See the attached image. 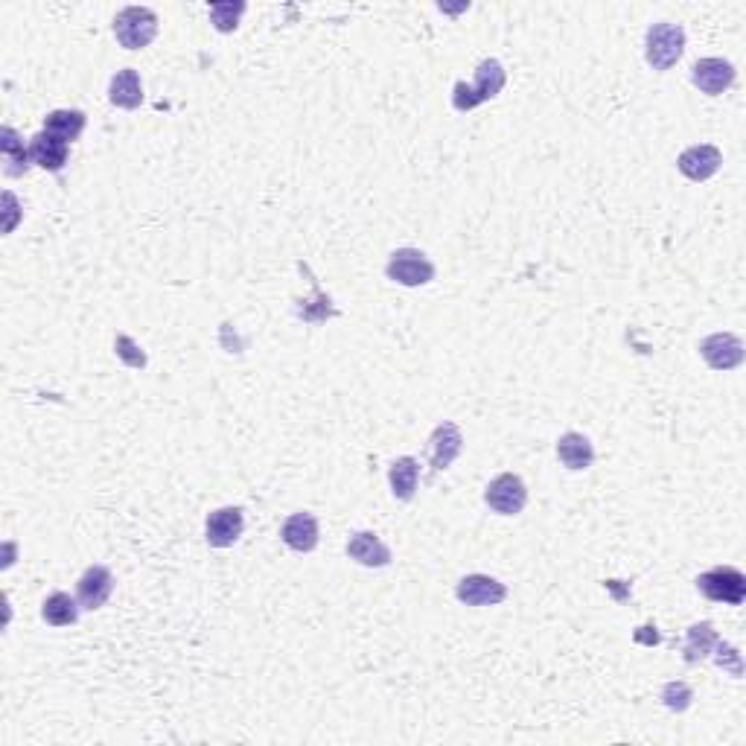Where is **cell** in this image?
Returning <instances> with one entry per match:
<instances>
[{"instance_id":"1","label":"cell","mask_w":746,"mask_h":746,"mask_svg":"<svg viewBox=\"0 0 746 746\" xmlns=\"http://www.w3.org/2000/svg\"><path fill=\"white\" fill-rule=\"evenodd\" d=\"M505 82H508V73H505V68H502V62H496V59H484V62L478 65V70H475L473 85H467V82H455L452 105H455L458 111H473L475 105H481V102L499 97V94H502V88H505Z\"/></svg>"},{"instance_id":"2","label":"cell","mask_w":746,"mask_h":746,"mask_svg":"<svg viewBox=\"0 0 746 746\" xmlns=\"http://www.w3.org/2000/svg\"><path fill=\"white\" fill-rule=\"evenodd\" d=\"M685 53V30L679 24H653L645 38L647 65L659 73L671 70Z\"/></svg>"},{"instance_id":"3","label":"cell","mask_w":746,"mask_h":746,"mask_svg":"<svg viewBox=\"0 0 746 746\" xmlns=\"http://www.w3.org/2000/svg\"><path fill=\"white\" fill-rule=\"evenodd\" d=\"M114 35L126 50H143L158 35V15L146 6H126L114 18Z\"/></svg>"},{"instance_id":"4","label":"cell","mask_w":746,"mask_h":746,"mask_svg":"<svg viewBox=\"0 0 746 746\" xmlns=\"http://www.w3.org/2000/svg\"><path fill=\"white\" fill-rule=\"evenodd\" d=\"M697 589L709 601H723L732 607H741L746 601V577L732 566H717L697 577Z\"/></svg>"},{"instance_id":"5","label":"cell","mask_w":746,"mask_h":746,"mask_svg":"<svg viewBox=\"0 0 746 746\" xmlns=\"http://www.w3.org/2000/svg\"><path fill=\"white\" fill-rule=\"evenodd\" d=\"M385 274H388V280L414 289V286H426V283L435 280V266H432V260L423 251H417V248H400V251L391 254V260L385 266Z\"/></svg>"},{"instance_id":"6","label":"cell","mask_w":746,"mask_h":746,"mask_svg":"<svg viewBox=\"0 0 746 746\" xmlns=\"http://www.w3.org/2000/svg\"><path fill=\"white\" fill-rule=\"evenodd\" d=\"M484 502L496 510V513H502V516H516V513H522L525 505H528V490H525V481L513 473L496 475V478L487 484Z\"/></svg>"},{"instance_id":"7","label":"cell","mask_w":746,"mask_h":746,"mask_svg":"<svg viewBox=\"0 0 746 746\" xmlns=\"http://www.w3.org/2000/svg\"><path fill=\"white\" fill-rule=\"evenodd\" d=\"M700 353L714 371H732L744 362V341L732 333H714L700 341Z\"/></svg>"},{"instance_id":"8","label":"cell","mask_w":746,"mask_h":746,"mask_svg":"<svg viewBox=\"0 0 746 746\" xmlns=\"http://www.w3.org/2000/svg\"><path fill=\"white\" fill-rule=\"evenodd\" d=\"M458 601L467 604V607H493V604H502L508 598V589L505 583H499L496 577L490 575H467L458 589H455Z\"/></svg>"},{"instance_id":"9","label":"cell","mask_w":746,"mask_h":746,"mask_svg":"<svg viewBox=\"0 0 746 746\" xmlns=\"http://www.w3.org/2000/svg\"><path fill=\"white\" fill-rule=\"evenodd\" d=\"M720 164H723V155L712 143H697V146L685 149L677 161L679 172L691 181H709L714 172L720 170Z\"/></svg>"},{"instance_id":"10","label":"cell","mask_w":746,"mask_h":746,"mask_svg":"<svg viewBox=\"0 0 746 746\" xmlns=\"http://www.w3.org/2000/svg\"><path fill=\"white\" fill-rule=\"evenodd\" d=\"M111 592H114V577L105 566L85 569V575L79 577V583H76V601L85 610H100L102 604L111 598Z\"/></svg>"},{"instance_id":"11","label":"cell","mask_w":746,"mask_h":746,"mask_svg":"<svg viewBox=\"0 0 746 746\" xmlns=\"http://www.w3.org/2000/svg\"><path fill=\"white\" fill-rule=\"evenodd\" d=\"M245 516L242 508H219L207 516V543L213 548H228L242 537Z\"/></svg>"},{"instance_id":"12","label":"cell","mask_w":746,"mask_h":746,"mask_svg":"<svg viewBox=\"0 0 746 746\" xmlns=\"http://www.w3.org/2000/svg\"><path fill=\"white\" fill-rule=\"evenodd\" d=\"M691 82H694L703 94L720 97V94L735 82V68H732L729 62H723V59H700V62H694V68H691Z\"/></svg>"},{"instance_id":"13","label":"cell","mask_w":746,"mask_h":746,"mask_svg":"<svg viewBox=\"0 0 746 746\" xmlns=\"http://www.w3.org/2000/svg\"><path fill=\"white\" fill-rule=\"evenodd\" d=\"M70 155V143L62 137L50 135V132H38L30 143V161L38 164L41 170L59 172L65 170Z\"/></svg>"},{"instance_id":"14","label":"cell","mask_w":746,"mask_h":746,"mask_svg":"<svg viewBox=\"0 0 746 746\" xmlns=\"http://www.w3.org/2000/svg\"><path fill=\"white\" fill-rule=\"evenodd\" d=\"M464 449V435L455 423H441L429 438V458L435 470H446Z\"/></svg>"},{"instance_id":"15","label":"cell","mask_w":746,"mask_h":746,"mask_svg":"<svg viewBox=\"0 0 746 746\" xmlns=\"http://www.w3.org/2000/svg\"><path fill=\"white\" fill-rule=\"evenodd\" d=\"M280 537L283 543L289 545L292 551H312L318 545V519L312 513H292L283 528H280Z\"/></svg>"},{"instance_id":"16","label":"cell","mask_w":746,"mask_h":746,"mask_svg":"<svg viewBox=\"0 0 746 746\" xmlns=\"http://www.w3.org/2000/svg\"><path fill=\"white\" fill-rule=\"evenodd\" d=\"M347 554H350L356 563L368 566V569H382V566L391 563V548L382 543L376 534H371V531L353 534L350 543H347Z\"/></svg>"},{"instance_id":"17","label":"cell","mask_w":746,"mask_h":746,"mask_svg":"<svg viewBox=\"0 0 746 746\" xmlns=\"http://www.w3.org/2000/svg\"><path fill=\"white\" fill-rule=\"evenodd\" d=\"M557 458H560L563 467L580 473V470H589V467H592V461H595V446H592V441H589L586 435L569 432V435H563V438L557 441Z\"/></svg>"},{"instance_id":"18","label":"cell","mask_w":746,"mask_h":746,"mask_svg":"<svg viewBox=\"0 0 746 746\" xmlns=\"http://www.w3.org/2000/svg\"><path fill=\"white\" fill-rule=\"evenodd\" d=\"M108 100L117 108H137L143 102V82H140V73L132 68L117 70L111 76V85H108Z\"/></svg>"},{"instance_id":"19","label":"cell","mask_w":746,"mask_h":746,"mask_svg":"<svg viewBox=\"0 0 746 746\" xmlns=\"http://www.w3.org/2000/svg\"><path fill=\"white\" fill-rule=\"evenodd\" d=\"M388 481H391L394 499H400V502L414 499L417 481H420V467H417V461H414V458H397V461L391 464V470H388Z\"/></svg>"},{"instance_id":"20","label":"cell","mask_w":746,"mask_h":746,"mask_svg":"<svg viewBox=\"0 0 746 746\" xmlns=\"http://www.w3.org/2000/svg\"><path fill=\"white\" fill-rule=\"evenodd\" d=\"M44 132H50V135L62 137V140H79V135L85 132V114L82 111H70V108H59V111H50L47 117H44Z\"/></svg>"},{"instance_id":"21","label":"cell","mask_w":746,"mask_h":746,"mask_svg":"<svg viewBox=\"0 0 746 746\" xmlns=\"http://www.w3.org/2000/svg\"><path fill=\"white\" fill-rule=\"evenodd\" d=\"M41 618H44L50 627H70V624H76V618H79V607H76V601L70 598L68 592H53V595L44 601V607H41Z\"/></svg>"},{"instance_id":"22","label":"cell","mask_w":746,"mask_h":746,"mask_svg":"<svg viewBox=\"0 0 746 746\" xmlns=\"http://www.w3.org/2000/svg\"><path fill=\"white\" fill-rule=\"evenodd\" d=\"M714 645H717V633H714L712 624H694V627L688 630L685 659L694 665V662L706 659V656H709V650H712Z\"/></svg>"},{"instance_id":"23","label":"cell","mask_w":746,"mask_h":746,"mask_svg":"<svg viewBox=\"0 0 746 746\" xmlns=\"http://www.w3.org/2000/svg\"><path fill=\"white\" fill-rule=\"evenodd\" d=\"M245 12V3H213L210 6V21L219 33H234L239 24V15Z\"/></svg>"},{"instance_id":"24","label":"cell","mask_w":746,"mask_h":746,"mask_svg":"<svg viewBox=\"0 0 746 746\" xmlns=\"http://www.w3.org/2000/svg\"><path fill=\"white\" fill-rule=\"evenodd\" d=\"M662 700L671 712H685L688 703H691V688L685 682H668L662 688Z\"/></svg>"},{"instance_id":"25","label":"cell","mask_w":746,"mask_h":746,"mask_svg":"<svg viewBox=\"0 0 746 746\" xmlns=\"http://www.w3.org/2000/svg\"><path fill=\"white\" fill-rule=\"evenodd\" d=\"M114 350H117V356H120L129 368H146V356L137 350V344L129 339V336H117Z\"/></svg>"}]
</instances>
